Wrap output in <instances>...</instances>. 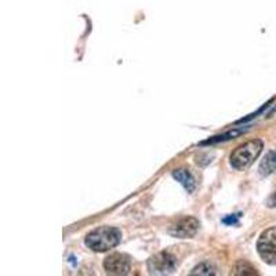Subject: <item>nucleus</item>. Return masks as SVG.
<instances>
[{"label":"nucleus","mask_w":276,"mask_h":276,"mask_svg":"<svg viewBox=\"0 0 276 276\" xmlns=\"http://www.w3.org/2000/svg\"><path fill=\"white\" fill-rule=\"evenodd\" d=\"M233 275H257V269L253 267L251 264H249L247 261H239L233 271H232Z\"/></svg>","instance_id":"nucleus-9"},{"label":"nucleus","mask_w":276,"mask_h":276,"mask_svg":"<svg viewBox=\"0 0 276 276\" xmlns=\"http://www.w3.org/2000/svg\"><path fill=\"white\" fill-rule=\"evenodd\" d=\"M262 146H264V144L261 140H253V141H249V143L238 146L232 152L231 158H229L231 166L236 170L247 169L249 166L253 164V162L259 158L260 153L262 151Z\"/></svg>","instance_id":"nucleus-2"},{"label":"nucleus","mask_w":276,"mask_h":276,"mask_svg":"<svg viewBox=\"0 0 276 276\" xmlns=\"http://www.w3.org/2000/svg\"><path fill=\"white\" fill-rule=\"evenodd\" d=\"M122 241V232L114 227H99L86 236V246L96 253H104L116 247Z\"/></svg>","instance_id":"nucleus-1"},{"label":"nucleus","mask_w":276,"mask_h":276,"mask_svg":"<svg viewBox=\"0 0 276 276\" xmlns=\"http://www.w3.org/2000/svg\"><path fill=\"white\" fill-rule=\"evenodd\" d=\"M260 257L269 265H276V225L271 227L260 235L257 241Z\"/></svg>","instance_id":"nucleus-3"},{"label":"nucleus","mask_w":276,"mask_h":276,"mask_svg":"<svg viewBox=\"0 0 276 276\" xmlns=\"http://www.w3.org/2000/svg\"><path fill=\"white\" fill-rule=\"evenodd\" d=\"M214 274H215V268L213 265H210L209 262L199 264L191 272V275H214Z\"/></svg>","instance_id":"nucleus-11"},{"label":"nucleus","mask_w":276,"mask_h":276,"mask_svg":"<svg viewBox=\"0 0 276 276\" xmlns=\"http://www.w3.org/2000/svg\"><path fill=\"white\" fill-rule=\"evenodd\" d=\"M130 257L123 253H112L104 260V269L109 275H127L130 272Z\"/></svg>","instance_id":"nucleus-6"},{"label":"nucleus","mask_w":276,"mask_h":276,"mask_svg":"<svg viewBox=\"0 0 276 276\" xmlns=\"http://www.w3.org/2000/svg\"><path fill=\"white\" fill-rule=\"evenodd\" d=\"M243 131H244V129H235V130H231V131L223 134V135L214 137L211 140H207L205 143H202V145H206V144H215V143H220V141H227V140H231L233 137L241 135V134H243Z\"/></svg>","instance_id":"nucleus-10"},{"label":"nucleus","mask_w":276,"mask_h":276,"mask_svg":"<svg viewBox=\"0 0 276 276\" xmlns=\"http://www.w3.org/2000/svg\"><path fill=\"white\" fill-rule=\"evenodd\" d=\"M197 229H199V221L194 217H185L179 220L176 224H173L167 229V233L173 238L189 239L195 236Z\"/></svg>","instance_id":"nucleus-5"},{"label":"nucleus","mask_w":276,"mask_h":276,"mask_svg":"<svg viewBox=\"0 0 276 276\" xmlns=\"http://www.w3.org/2000/svg\"><path fill=\"white\" fill-rule=\"evenodd\" d=\"M224 223H225V224H235V223H236V218H235V217H229V218H224Z\"/></svg>","instance_id":"nucleus-12"},{"label":"nucleus","mask_w":276,"mask_h":276,"mask_svg":"<svg viewBox=\"0 0 276 276\" xmlns=\"http://www.w3.org/2000/svg\"><path fill=\"white\" fill-rule=\"evenodd\" d=\"M173 177L177 179L179 184L185 188L189 194L195 191V188H196L195 179H194V176H192L188 170H185V169L174 170V171H173Z\"/></svg>","instance_id":"nucleus-7"},{"label":"nucleus","mask_w":276,"mask_h":276,"mask_svg":"<svg viewBox=\"0 0 276 276\" xmlns=\"http://www.w3.org/2000/svg\"><path fill=\"white\" fill-rule=\"evenodd\" d=\"M146 268L151 275H170L177 268V259L167 251H162L148 260Z\"/></svg>","instance_id":"nucleus-4"},{"label":"nucleus","mask_w":276,"mask_h":276,"mask_svg":"<svg viewBox=\"0 0 276 276\" xmlns=\"http://www.w3.org/2000/svg\"><path fill=\"white\" fill-rule=\"evenodd\" d=\"M260 174L262 177H268L271 174H274L276 171V152L271 151L268 152L267 155L264 156V159L261 161L259 167Z\"/></svg>","instance_id":"nucleus-8"}]
</instances>
